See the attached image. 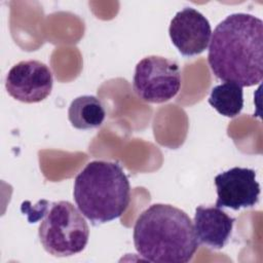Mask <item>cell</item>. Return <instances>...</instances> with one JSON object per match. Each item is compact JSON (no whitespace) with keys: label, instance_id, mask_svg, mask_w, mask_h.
<instances>
[{"label":"cell","instance_id":"8fae6325","mask_svg":"<svg viewBox=\"0 0 263 263\" xmlns=\"http://www.w3.org/2000/svg\"><path fill=\"white\" fill-rule=\"evenodd\" d=\"M209 104L221 115L235 117L243 108L242 87L232 82L216 85L211 90Z\"/></svg>","mask_w":263,"mask_h":263},{"label":"cell","instance_id":"277c9868","mask_svg":"<svg viewBox=\"0 0 263 263\" xmlns=\"http://www.w3.org/2000/svg\"><path fill=\"white\" fill-rule=\"evenodd\" d=\"M42 220L38 236L43 249L54 257H69L82 252L89 237L83 215L70 201L40 200Z\"/></svg>","mask_w":263,"mask_h":263},{"label":"cell","instance_id":"3957f363","mask_svg":"<svg viewBox=\"0 0 263 263\" xmlns=\"http://www.w3.org/2000/svg\"><path fill=\"white\" fill-rule=\"evenodd\" d=\"M74 201L92 225L118 219L130 201L129 181L120 164L93 160L78 173L73 187Z\"/></svg>","mask_w":263,"mask_h":263},{"label":"cell","instance_id":"7a4b0ae2","mask_svg":"<svg viewBox=\"0 0 263 263\" xmlns=\"http://www.w3.org/2000/svg\"><path fill=\"white\" fill-rule=\"evenodd\" d=\"M133 238L138 254L155 263H187L199 247L190 217L166 203L151 204L139 215Z\"/></svg>","mask_w":263,"mask_h":263},{"label":"cell","instance_id":"6da1fadb","mask_svg":"<svg viewBox=\"0 0 263 263\" xmlns=\"http://www.w3.org/2000/svg\"><path fill=\"white\" fill-rule=\"evenodd\" d=\"M208 63L213 74L241 87L263 78V22L243 12L229 14L212 32Z\"/></svg>","mask_w":263,"mask_h":263},{"label":"cell","instance_id":"52a82bcc","mask_svg":"<svg viewBox=\"0 0 263 263\" xmlns=\"http://www.w3.org/2000/svg\"><path fill=\"white\" fill-rule=\"evenodd\" d=\"M216 206L238 211L252 208L259 201L260 185L252 168L234 166L215 177Z\"/></svg>","mask_w":263,"mask_h":263},{"label":"cell","instance_id":"5b68a950","mask_svg":"<svg viewBox=\"0 0 263 263\" xmlns=\"http://www.w3.org/2000/svg\"><path fill=\"white\" fill-rule=\"evenodd\" d=\"M181 82V71L175 61L160 55H148L136 66L133 88L142 101L161 104L177 96Z\"/></svg>","mask_w":263,"mask_h":263},{"label":"cell","instance_id":"9c48e42d","mask_svg":"<svg viewBox=\"0 0 263 263\" xmlns=\"http://www.w3.org/2000/svg\"><path fill=\"white\" fill-rule=\"evenodd\" d=\"M235 219L216 205L195 209L194 230L198 242L220 250L228 242Z\"/></svg>","mask_w":263,"mask_h":263},{"label":"cell","instance_id":"8992f818","mask_svg":"<svg viewBox=\"0 0 263 263\" xmlns=\"http://www.w3.org/2000/svg\"><path fill=\"white\" fill-rule=\"evenodd\" d=\"M53 85L50 69L37 60L21 61L7 72L5 88L14 100L33 104L46 99Z\"/></svg>","mask_w":263,"mask_h":263},{"label":"cell","instance_id":"30bf717a","mask_svg":"<svg viewBox=\"0 0 263 263\" xmlns=\"http://www.w3.org/2000/svg\"><path fill=\"white\" fill-rule=\"evenodd\" d=\"M106 117L104 105L95 96L75 98L68 109V119L77 129H90L102 125Z\"/></svg>","mask_w":263,"mask_h":263},{"label":"cell","instance_id":"ba28073f","mask_svg":"<svg viewBox=\"0 0 263 263\" xmlns=\"http://www.w3.org/2000/svg\"><path fill=\"white\" fill-rule=\"evenodd\" d=\"M172 43L184 57H193L203 52L212 37L209 20L198 10L185 7L172 18L168 28Z\"/></svg>","mask_w":263,"mask_h":263}]
</instances>
